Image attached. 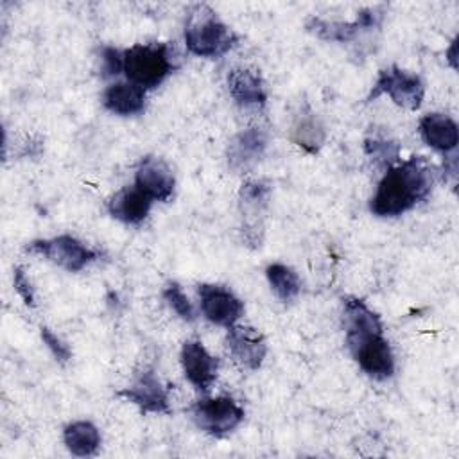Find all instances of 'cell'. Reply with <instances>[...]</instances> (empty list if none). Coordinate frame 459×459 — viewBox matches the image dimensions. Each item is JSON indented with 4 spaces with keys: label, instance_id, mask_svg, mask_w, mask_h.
<instances>
[{
    "label": "cell",
    "instance_id": "cell-18",
    "mask_svg": "<svg viewBox=\"0 0 459 459\" xmlns=\"http://www.w3.org/2000/svg\"><path fill=\"white\" fill-rule=\"evenodd\" d=\"M418 133L429 147L443 154L452 152L459 143L457 124L445 113L423 115L418 122Z\"/></svg>",
    "mask_w": 459,
    "mask_h": 459
},
{
    "label": "cell",
    "instance_id": "cell-26",
    "mask_svg": "<svg viewBox=\"0 0 459 459\" xmlns=\"http://www.w3.org/2000/svg\"><path fill=\"white\" fill-rule=\"evenodd\" d=\"M39 335H41V341L45 342V346L48 348V351L56 357V360L59 364H66L72 359L70 346L59 335H56L48 326H41Z\"/></svg>",
    "mask_w": 459,
    "mask_h": 459
},
{
    "label": "cell",
    "instance_id": "cell-9",
    "mask_svg": "<svg viewBox=\"0 0 459 459\" xmlns=\"http://www.w3.org/2000/svg\"><path fill=\"white\" fill-rule=\"evenodd\" d=\"M271 188L260 179H247L238 192V210L242 219V237L249 247H260L264 237V219Z\"/></svg>",
    "mask_w": 459,
    "mask_h": 459
},
{
    "label": "cell",
    "instance_id": "cell-6",
    "mask_svg": "<svg viewBox=\"0 0 459 459\" xmlns=\"http://www.w3.org/2000/svg\"><path fill=\"white\" fill-rule=\"evenodd\" d=\"M380 95L389 99L405 109H418L425 97V82L418 74H411L396 65L382 68L368 95V100H375Z\"/></svg>",
    "mask_w": 459,
    "mask_h": 459
},
{
    "label": "cell",
    "instance_id": "cell-28",
    "mask_svg": "<svg viewBox=\"0 0 459 459\" xmlns=\"http://www.w3.org/2000/svg\"><path fill=\"white\" fill-rule=\"evenodd\" d=\"M455 47H457V43H455V39L452 41V45H450V50H448V59H450V63H452V66L455 68Z\"/></svg>",
    "mask_w": 459,
    "mask_h": 459
},
{
    "label": "cell",
    "instance_id": "cell-11",
    "mask_svg": "<svg viewBox=\"0 0 459 459\" xmlns=\"http://www.w3.org/2000/svg\"><path fill=\"white\" fill-rule=\"evenodd\" d=\"M267 145H269V136L264 127L251 126L247 129H242L228 143V149H226L228 167L237 174L251 170L264 158Z\"/></svg>",
    "mask_w": 459,
    "mask_h": 459
},
{
    "label": "cell",
    "instance_id": "cell-4",
    "mask_svg": "<svg viewBox=\"0 0 459 459\" xmlns=\"http://www.w3.org/2000/svg\"><path fill=\"white\" fill-rule=\"evenodd\" d=\"M176 66L174 48L167 43H136L124 50V74L142 90L158 88Z\"/></svg>",
    "mask_w": 459,
    "mask_h": 459
},
{
    "label": "cell",
    "instance_id": "cell-19",
    "mask_svg": "<svg viewBox=\"0 0 459 459\" xmlns=\"http://www.w3.org/2000/svg\"><path fill=\"white\" fill-rule=\"evenodd\" d=\"M102 106L118 117H134L145 109V90L133 82H113L102 91Z\"/></svg>",
    "mask_w": 459,
    "mask_h": 459
},
{
    "label": "cell",
    "instance_id": "cell-24",
    "mask_svg": "<svg viewBox=\"0 0 459 459\" xmlns=\"http://www.w3.org/2000/svg\"><path fill=\"white\" fill-rule=\"evenodd\" d=\"M163 299L167 301V305L186 323L195 321V310L194 305L190 303L188 296L183 292V289L176 283V281H169L161 292Z\"/></svg>",
    "mask_w": 459,
    "mask_h": 459
},
{
    "label": "cell",
    "instance_id": "cell-16",
    "mask_svg": "<svg viewBox=\"0 0 459 459\" xmlns=\"http://www.w3.org/2000/svg\"><path fill=\"white\" fill-rule=\"evenodd\" d=\"M231 99L242 109H262L267 102V90L262 75L246 66H235L226 77Z\"/></svg>",
    "mask_w": 459,
    "mask_h": 459
},
{
    "label": "cell",
    "instance_id": "cell-21",
    "mask_svg": "<svg viewBox=\"0 0 459 459\" xmlns=\"http://www.w3.org/2000/svg\"><path fill=\"white\" fill-rule=\"evenodd\" d=\"M63 441L70 454L77 457H91L100 448V432L91 421L77 420L65 427Z\"/></svg>",
    "mask_w": 459,
    "mask_h": 459
},
{
    "label": "cell",
    "instance_id": "cell-22",
    "mask_svg": "<svg viewBox=\"0 0 459 459\" xmlns=\"http://www.w3.org/2000/svg\"><path fill=\"white\" fill-rule=\"evenodd\" d=\"M265 276L273 292L283 303L294 301L301 292V280L298 273L285 264H280V262L269 264L265 267Z\"/></svg>",
    "mask_w": 459,
    "mask_h": 459
},
{
    "label": "cell",
    "instance_id": "cell-3",
    "mask_svg": "<svg viewBox=\"0 0 459 459\" xmlns=\"http://www.w3.org/2000/svg\"><path fill=\"white\" fill-rule=\"evenodd\" d=\"M185 45L190 54L217 59L237 45V34L217 16V13L197 4L188 11L185 23Z\"/></svg>",
    "mask_w": 459,
    "mask_h": 459
},
{
    "label": "cell",
    "instance_id": "cell-20",
    "mask_svg": "<svg viewBox=\"0 0 459 459\" xmlns=\"http://www.w3.org/2000/svg\"><path fill=\"white\" fill-rule=\"evenodd\" d=\"M290 133H292V142L310 154L317 152L326 140V131L323 122L319 120L317 113H314L307 104L294 115Z\"/></svg>",
    "mask_w": 459,
    "mask_h": 459
},
{
    "label": "cell",
    "instance_id": "cell-14",
    "mask_svg": "<svg viewBox=\"0 0 459 459\" xmlns=\"http://www.w3.org/2000/svg\"><path fill=\"white\" fill-rule=\"evenodd\" d=\"M185 378L197 391H210L219 373V360L208 353L201 341H185L179 353Z\"/></svg>",
    "mask_w": 459,
    "mask_h": 459
},
{
    "label": "cell",
    "instance_id": "cell-5",
    "mask_svg": "<svg viewBox=\"0 0 459 459\" xmlns=\"http://www.w3.org/2000/svg\"><path fill=\"white\" fill-rule=\"evenodd\" d=\"M25 251L47 258L68 273L82 271L99 258V251L86 246L72 235H57L54 238H38L25 246Z\"/></svg>",
    "mask_w": 459,
    "mask_h": 459
},
{
    "label": "cell",
    "instance_id": "cell-23",
    "mask_svg": "<svg viewBox=\"0 0 459 459\" xmlns=\"http://www.w3.org/2000/svg\"><path fill=\"white\" fill-rule=\"evenodd\" d=\"M364 152L377 167H384L387 170L398 163L400 145L385 134H369L364 140Z\"/></svg>",
    "mask_w": 459,
    "mask_h": 459
},
{
    "label": "cell",
    "instance_id": "cell-17",
    "mask_svg": "<svg viewBox=\"0 0 459 459\" xmlns=\"http://www.w3.org/2000/svg\"><path fill=\"white\" fill-rule=\"evenodd\" d=\"M152 203L154 201L145 192H142L138 186L133 185L115 192L109 197L106 208L113 219L129 226H136L147 219L152 208Z\"/></svg>",
    "mask_w": 459,
    "mask_h": 459
},
{
    "label": "cell",
    "instance_id": "cell-8",
    "mask_svg": "<svg viewBox=\"0 0 459 459\" xmlns=\"http://www.w3.org/2000/svg\"><path fill=\"white\" fill-rule=\"evenodd\" d=\"M190 412L195 425L213 437L231 434L244 421V409L230 396L201 398Z\"/></svg>",
    "mask_w": 459,
    "mask_h": 459
},
{
    "label": "cell",
    "instance_id": "cell-2",
    "mask_svg": "<svg viewBox=\"0 0 459 459\" xmlns=\"http://www.w3.org/2000/svg\"><path fill=\"white\" fill-rule=\"evenodd\" d=\"M436 181V169L423 156L389 167L377 185L369 210L377 217H398L429 199Z\"/></svg>",
    "mask_w": 459,
    "mask_h": 459
},
{
    "label": "cell",
    "instance_id": "cell-13",
    "mask_svg": "<svg viewBox=\"0 0 459 459\" xmlns=\"http://www.w3.org/2000/svg\"><path fill=\"white\" fill-rule=\"evenodd\" d=\"M224 344L233 360L251 371L258 369L267 355V342L264 335L247 325L230 326Z\"/></svg>",
    "mask_w": 459,
    "mask_h": 459
},
{
    "label": "cell",
    "instance_id": "cell-10",
    "mask_svg": "<svg viewBox=\"0 0 459 459\" xmlns=\"http://www.w3.org/2000/svg\"><path fill=\"white\" fill-rule=\"evenodd\" d=\"M127 402L134 403L142 412L147 414H170L169 391L156 377L152 368H143L138 371L129 387L118 393Z\"/></svg>",
    "mask_w": 459,
    "mask_h": 459
},
{
    "label": "cell",
    "instance_id": "cell-12",
    "mask_svg": "<svg viewBox=\"0 0 459 459\" xmlns=\"http://www.w3.org/2000/svg\"><path fill=\"white\" fill-rule=\"evenodd\" d=\"M199 303L203 316L219 326H233L244 314V303L226 287L215 283L199 285Z\"/></svg>",
    "mask_w": 459,
    "mask_h": 459
},
{
    "label": "cell",
    "instance_id": "cell-27",
    "mask_svg": "<svg viewBox=\"0 0 459 459\" xmlns=\"http://www.w3.org/2000/svg\"><path fill=\"white\" fill-rule=\"evenodd\" d=\"M13 285L16 294L23 299V303L30 308L36 307V294H34V287L25 273V269L22 265H14L13 269Z\"/></svg>",
    "mask_w": 459,
    "mask_h": 459
},
{
    "label": "cell",
    "instance_id": "cell-15",
    "mask_svg": "<svg viewBox=\"0 0 459 459\" xmlns=\"http://www.w3.org/2000/svg\"><path fill=\"white\" fill-rule=\"evenodd\" d=\"M134 186L152 201H169L174 194L176 179L170 167L158 156H143L134 170Z\"/></svg>",
    "mask_w": 459,
    "mask_h": 459
},
{
    "label": "cell",
    "instance_id": "cell-1",
    "mask_svg": "<svg viewBox=\"0 0 459 459\" xmlns=\"http://www.w3.org/2000/svg\"><path fill=\"white\" fill-rule=\"evenodd\" d=\"M342 323L346 346L359 368L373 380H387L394 375V355L384 337V326L375 310L355 296L342 298Z\"/></svg>",
    "mask_w": 459,
    "mask_h": 459
},
{
    "label": "cell",
    "instance_id": "cell-7",
    "mask_svg": "<svg viewBox=\"0 0 459 459\" xmlns=\"http://www.w3.org/2000/svg\"><path fill=\"white\" fill-rule=\"evenodd\" d=\"M384 5L364 7L357 13L353 22H335V20H323L317 16H310L305 23L307 30L312 32L316 38L323 41H335V43H350L355 41L360 34L375 30L382 25L384 20Z\"/></svg>",
    "mask_w": 459,
    "mask_h": 459
},
{
    "label": "cell",
    "instance_id": "cell-25",
    "mask_svg": "<svg viewBox=\"0 0 459 459\" xmlns=\"http://www.w3.org/2000/svg\"><path fill=\"white\" fill-rule=\"evenodd\" d=\"M124 72V50L117 47H102L100 48V77L109 79Z\"/></svg>",
    "mask_w": 459,
    "mask_h": 459
}]
</instances>
